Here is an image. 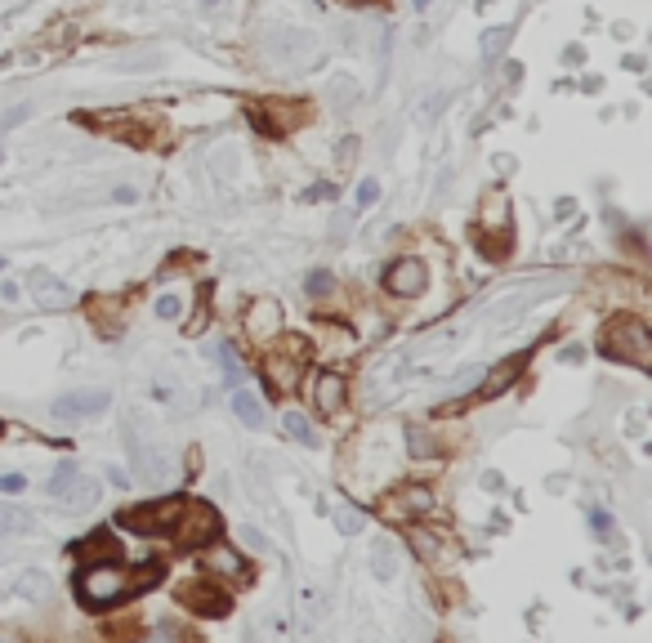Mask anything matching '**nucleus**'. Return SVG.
Wrapping results in <instances>:
<instances>
[{
    "mask_svg": "<svg viewBox=\"0 0 652 643\" xmlns=\"http://www.w3.org/2000/svg\"><path fill=\"white\" fill-rule=\"evenodd\" d=\"M157 581H161V563H143V568H130V572L121 563H94V568L76 572V599L94 612H108L139 599Z\"/></svg>",
    "mask_w": 652,
    "mask_h": 643,
    "instance_id": "f257e3e1",
    "label": "nucleus"
},
{
    "mask_svg": "<svg viewBox=\"0 0 652 643\" xmlns=\"http://www.w3.org/2000/svg\"><path fill=\"white\" fill-rule=\"evenodd\" d=\"M603 353H608V358L630 362V367H648V362H652L648 322H639V318H612L608 331H603Z\"/></svg>",
    "mask_w": 652,
    "mask_h": 643,
    "instance_id": "f03ea898",
    "label": "nucleus"
},
{
    "mask_svg": "<svg viewBox=\"0 0 652 643\" xmlns=\"http://www.w3.org/2000/svg\"><path fill=\"white\" fill-rule=\"evenodd\" d=\"M219 532H224V523H219L215 505L188 501V496H184V510H179L175 527H170V536H175L179 545H188V550H201V545L219 541Z\"/></svg>",
    "mask_w": 652,
    "mask_h": 643,
    "instance_id": "7ed1b4c3",
    "label": "nucleus"
},
{
    "mask_svg": "<svg viewBox=\"0 0 652 643\" xmlns=\"http://www.w3.org/2000/svg\"><path fill=\"white\" fill-rule=\"evenodd\" d=\"M179 510H184V496H166V501H152V505H143V510L121 514L117 527H126L134 536H170Z\"/></svg>",
    "mask_w": 652,
    "mask_h": 643,
    "instance_id": "20e7f679",
    "label": "nucleus"
},
{
    "mask_svg": "<svg viewBox=\"0 0 652 643\" xmlns=\"http://www.w3.org/2000/svg\"><path fill=\"white\" fill-rule=\"evenodd\" d=\"M304 367H309V344L304 340H286L282 349H273L264 358V376L273 380V389H291L304 376Z\"/></svg>",
    "mask_w": 652,
    "mask_h": 643,
    "instance_id": "39448f33",
    "label": "nucleus"
},
{
    "mask_svg": "<svg viewBox=\"0 0 652 643\" xmlns=\"http://www.w3.org/2000/svg\"><path fill=\"white\" fill-rule=\"evenodd\" d=\"M385 286H389L393 295H407V300H416V295L429 286V268H425V259H416V255L393 259V264L385 268Z\"/></svg>",
    "mask_w": 652,
    "mask_h": 643,
    "instance_id": "423d86ee",
    "label": "nucleus"
},
{
    "mask_svg": "<svg viewBox=\"0 0 652 643\" xmlns=\"http://www.w3.org/2000/svg\"><path fill=\"white\" fill-rule=\"evenodd\" d=\"M108 402H112L108 389H76V393L54 398V416L59 420H90V416H103Z\"/></svg>",
    "mask_w": 652,
    "mask_h": 643,
    "instance_id": "0eeeda50",
    "label": "nucleus"
},
{
    "mask_svg": "<svg viewBox=\"0 0 652 643\" xmlns=\"http://www.w3.org/2000/svg\"><path fill=\"white\" fill-rule=\"evenodd\" d=\"M179 603H188L197 617H228V612H233V599H228L219 585H210V581L179 585Z\"/></svg>",
    "mask_w": 652,
    "mask_h": 643,
    "instance_id": "6e6552de",
    "label": "nucleus"
},
{
    "mask_svg": "<svg viewBox=\"0 0 652 643\" xmlns=\"http://www.w3.org/2000/svg\"><path fill=\"white\" fill-rule=\"evenodd\" d=\"M201 568L215 572V577H228V581H246L251 572H246V559L233 550V545H224V536L210 545H201Z\"/></svg>",
    "mask_w": 652,
    "mask_h": 643,
    "instance_id": "1a4fd4ad",
    "label": "nucleus"
},
{
    "mask_svg": "<svg viewBox=\"0 0 652 643\" xmlns=\"http://www.w3.org/2000/svg\"><path fill=\"white\" fill-rule=\"evenodd\" d=\"M72 554L81 559V568H94V563H121V545L108 527H103V532H90L81 545H72Z\"/></svg>",
    "mask_w": 652,
    "mask_h": 643,
    "instance_id": "9d476101",
    "label": "nucleus"
},
{
    "mask_svg": "<svg viewBox=\"0 0 652 643\" xmlns=\"http://www.w3.org/2000/svg\"><path fill=\"white\" fill-rule=\"evenodd\" d=\"M344 376H335V371H322L318 380H313V407L322 411V416H340L344 411Z\"/></svg>",
    "mask_w": 652,
    "mask_h": 643,
    "instance_id": "9b49d317",
    "label": "nucleus"
},
{
    "mask_svg": "<svg viewBox=\"0 0 652 643\" xmlns=\"http://www.w3.org/2000/svg\"><path fill=\"white\" fill-rule=\"evenodd\" d=\"M251 335L255 340H273L277 331H282V309H277L273 300H260V304H251Z\"/></svg>",
    "mask_w": 652,
    "mask_h": 643,
    "instance_id": "f8f14e48",
    "label": "nucleus"
},
{
    "mask_svg": "<svg viewBox=\"0 0 652 643\" xmlns=\"http://www.w3.org/2000/svg\"><path fill=\"white\" fill-rule=\"evenodd\" d=\"M367 559H371V572H376V581H393V577H398V550H393V541H389V536H380V541H371Z\"/></svg>",
    "mask_w": 652,
    "mask_h": 643,
    "instance_id": "ddd939ff",
    "label": "nucleus"
},
{
    "mask_svg": "<svg viewBox=\"0 0 652 643\" xmlns=\"http://www.w3.org/2000/svg\"><path fill=\"white\" fill-rule=\"evenodd\" d=\"M519 371H523V353H519V358H505L501 367H496L492 376L478 385V393H483V398H496V393H501L505 385H514V380H519Z\"/></svg>",
    "mask_w": 652,
    "mask_h": 643,
    "instance_id": "4468645a",
    "label": "nucleus"
},
{
    "mask_svg": "<svg viewBox=\"0 0 652 643\" xmlns=\"http://www.w3.org/2000/svg\"><path fill=\"white\" fill-rule=\"evenodd\" d=\"M36 527V518L27 510H18L14 501H0V536H27Z\"/></svg>",
    "mask_w": 652,
    "mask_h": 643,
    "instance_id": "2eb2a0df",
    "label": "nucleus"
},
{
    "mask_svg": "<svg viewBox=\"0 0 652 643\" xmlns=\"http://www.w3.org/2000/svg\"><path fill=\"white\" fill-rule=\"evenodd\" d=\"M14 594H23V599H32V603H50V577L36 572V568H27L23 577L14 581Z\"/></svg>",
    "mask_w": 652,
    "mask_h": 643,
    "instance_id": "dca6fc26",
    "label": "nucleus"
},
{
    "mask_svg": "<svg viewBox=\"0 0 652 643\" xmlns=\"http://www.w3.org/2000/svg\"><path fill=\"white\" fill-rule=\"evenodd\" d=\"M233 411H237V420H242L246 429H260L264 425V407H260V398H255V393L237 389L233 393Z\"/></svg>",
    "mask_w": 652,
    "mask_h": 643,
    "instance_id": "f3484780",
    "label": "nucleus"
},
{
    "mask_svg": "<svg viewBox=\"0 0 652 643\" xmlns=\"http://www.w3.org/2000/svg\"><path fill=\"white\" fill-rule=\"evenodd\" d=\"M32 286H36V295H41V300H50V304H72V291H63V282H59V277H50L45 268H36V273H32Z\"/></svg>",
    "mask_w": 652,
    "mask_h": 643,
    "instance_id": "a211bd4d",
    "label": "nucleus"
},
{
    "mask_svg": "<svg viewBox=\"0 0 652 643\" xmlns=\"http://www.w3.org/2000/svg\"><path fill=\"white\" fill-rule=\"evenodd\" d=\"M282 429L295 438V443H304V447H318V434H313L309 416H300V411H286V416H282Z\"/></svg>",
    "mask_w": 652,
    "mask_h": 643,
    "instance_id": "6ab92c4d",
    "label": "nucleus"
},
{
    "mask_svg": "<svg viewBox=\"0 0 652 643\" xmlns=\"http://www.w3.org/2000/svg\"><path fill=\"white\" fill-rule=\"evenodd\" d=\"M67 505H76V510H90V505H99V483H90V478H76L72 487H67Z\"/></svg>",
    "mask_w": 652,
    "mask_h": 643,
    "instance_id": "aec40b11",
    "label": "nucleus"
},
{
    "mask_svg": "<svg viewBox=\"0 0 652 643\" xmlns=\"http://www.w3.org/2000/svg\"><path fill=\"white\" fill-rule=\"evenodd\" d=\"M331 514H335V527H340V536H358L362 527H367V518H362L358 510H353V505H331Z\"/></svg>",
    "mask_w": 652,
    "mask_h": 643,
    "instance_id": "412c9836",
    "label": "nucleus"
},
{
    "mask_svg": "<svg viewBox=\"0 0 652 643\" xmlns=\"http://www.w3.org/2000/svg\"><path fill=\"white\" fill-rule=\"evenodd\" d=\"M398 501H402V514H425L429 505H434V492H429V487H407Z\"/></svg>",
    "mask_w": 652,
    "mask_h": 643,
    "instance_id": "4be33fe9",
    "label": "nucleus"
},
{
    "mask_svg": "<svg viewBox=\"0 0 652 643\" xmlns=\"http://www.w3.org/2000/svg\"><path fill=\"white\" fill-rule=\"evenodd\" d=\"M76 478H81V469H76V465H59L50 478H45V496H63Z\"/></svg>",
    "mask_w": 652,
    "mask_h": 643,
    "instance_id": "5701e85b",
    "label": "nucleus"
},
{
    "mask_svg": "<svg viewBox=\"0 0 652 643\" xmlns=\"http://www.w3.org/2000/svg\"><path fill=\"white\" fill-rule=\"evenodd\" d=\"M331 286H335V277L326 273V268H313V273L304 277V291H309L313 300H322V295H331Z\"/></svg>",
    "mask_w": 652,
    "mask_h": 643,
    "instance_id": "b1692460",
    "label": "nucleus"
},
{
    "mask_svg": "<svg viewBox=\"0 0 652 643\" xmlns=\"http://www.w3.org/2000/svg\"><path fill=\"white\" fill-rule=\"evenodd\" d=\"M505 41H510V27H492V32L483 36V54H487V59H492V54H501Z\"/></svg>",
    "mask_w": 652,
    "mask_h": 643,
    "instance_id": "393cba45",
    "label": "nucleus"
},
{
    "mask_svg": "<svg viewBox=\"0 0 652 643\" xmlns=\"http://www.w3.org/2000/svg\"><path fill=\"white\" fill-rule=\"evenodd\" d=\"M179 313H184V300H179V295H161L157 300V318L161 322H175Z\"/></svg>",
    "mask_w": 652,
    "mask_h": 643,
    "instance_id": "a878e982",
    "label": "nucleus"
},
{
    "mask_svg": "<svg viewBox=\"0 0 652 643\" xmlns=\"http://www.w3.org/2000/svg\"><path fill=\"white\" fill-rule=\"evenodd\" d=\"M219 367H224V376L237 385V376H242V367H237V353H233V344H219Z\"/></svg>",
    "mask_w": 652,
    "mask_h": 643,
    "instance_id": "bb28decb",
    "label": "nucleus"
},
{
    "mask_svg": "<svg viewBox=\"0 0 652 643\" xmlns=\"http://www.w3.org/2000/svg\"><path fill=\"white\" fill-rule=\"evenodd\" d=\"M407 438H411V451H416V456H434V451H438V447L425 438V429H420V425H411Z\"/></svg>",
    "mask_w": 652,
    "mask_h": 643,
    "instance_id": "cd10ccee",
    "label": "nucleus"
},
{
    "mask_svg": "<svg viewBox=\"0 0 652 643\" xmlns=\"http://www.w3.org/2000/svg\"><path fill=\"white\" fill-rule=\"evenodd\" d=\"M27 478L23 474H0V496H23Z\"/></svg>",
    "mask_w": 652,
    "mask_h": 643,
    "instance_id": "c85d7f7f",
    "label": "nucleus"
},
{
    "mask_svg": "<svg viewBox=\"0 0 652 643\" xmlns=\"http://www.w3.org/2000/svg\"><path fill=\"white\" fill-rule=\"evenodd\" d=\"M376 201H380V184L376 179H362L358 184V206H376Z\"/></svg>",
    "mask_w": 652,
    "mask_h": 643,
    "instance_id": "c756f323",
    "label": "nucleus"
},
{
    "mask_svg": "<svg viewBox=\"0 0 652 643\" xmlns=\"http://www.w3.org/2000/svg\"><path fill=\"white\" fill-rule=\"evenodd\" d=\"M242 541L251 545V550H260V554L268 550V541H264V532H260V527H242Z\"/></svg>",
    "mask_w": 652,
    "mask_h": 643,
    "instance_id": "7c9ffc66",
    "label": "nucleus"
},
{
    "mask_svg": "<svg viewBox=\"0 0 652 643\" xmlns=\"http://www.w3.org/2000/svg\"><path fill=\"white\" fill-rule=\"evenodd\" d=\"M27 117H32V108H14V112H5V117H0V126H5V130H14V126H23Z\"/></svg>",
    "mask_w": 652,
    "mask_h": 643,
    "instance_id": "2f4dec72",
    "label": "nucleus"
},
{
    "mask_svg": "<svg viewBox=\"0 0 652 643\" xmlns=\"http://www.w3.org/2000/svg\"><path fill=\"white\" fill-rule=\"evenodd\" d=\"M630 438H644V416H639V411H630V429H626Z\"/></svg>",
    "mask_w": 652,
    "mask_h": 643,
    "instance_id": "473e14b6",
    "label": "nucleus"
},
{
    "mask_svg": "<svg viewBox=\"0 0 652 643\" xmlns=\"http://www.w3.org/2000/svg\"><path fill=\"white\" fill-rule=\"evenodd\" d=\"M505 76H510V85H519V81H523V63L510 59V63H505Z\"/></svg>",
    "mask_w": 652,
    "mask_h": 643,
    "instance_id": "72a5a7b5",
    "label": "nucleus"
},
{
    "mask_svg": "<svg viewBox=\"0 0 652 643\" xmlns=\"http://www.w3.org/2000/svg\"><path fill=\"white\" fill-rule=\"evenodd\" d=\"M590 523H594V527H599V532H608V527H612V518H608V514H603V510H590Z\"/></svg>",
    "mask_w": 652,
    "mask_h": 643,
    "instance_id": "f704fd0d",
    "label": "nucleus"
},
{
    "mask_svg": "<svg viewBox=\"0 0 652 643\" xmlns=\"http://www.w3.org/2000/svg\"><path fill=\"white\" fill-rule=\"evenodd\" d=\"M586 358V349H581V344H568V349H563V362H581Z\"/></svg>",
    "mask_w": 652,
    "mask_h": 643,
    "instance_id": "c9c22d12",
    "label": "nucleus"
},
{
    "mask_svg": "<svg viewBox=\"0 0 652 643\" xmlns=\"http://www.w3.org/2000/svg\"><path fill=\"white\" fill-rule=\"evenodd\" d=\"M175 639H179V635H175V630H170V626H161V630H157V635H152L148 643H175Z\"/></svg>",
    "mask_w": 652,
    "mask_h": 643,
    "instance_id": "e433bc0d",
    "label": "nucleus"
},
{
    "mask_svg": "<svg viewBox=\"0 0 652 643\" xmlns=\"http://www.w3.org/2000/svg\"><path fill=\"white\" fill-rule=\"evenodd\" d=\"M108 478H112V483H117V487H130V474H126V469H117V465L108 469Z\"/></svg>",
    "mask_w": 652,
    "mask_h": 643,
    "instance_id": "4c0bfd02",
    "label": "nucleus"
},
{
    "mask_svg": "<svg viewBox=\"0 0 652 643\" xmlns=\"http://www.w3.org/2000/svg\"><path fill=\"white\" fill-rule=\"evenodd\" d=\"M411 5H416V9H429V5H434V0H411Z\"/></svg>",
    "mask_w": 652,
    "mask_h": 643,
    "instance_id": "58836bf2",
    "label": "nucleus"
},
{
    "mask_svg": "<svg viewBox=\"0 0 652 643\" xmlns=\"http://www.w3.org/2000/svg\"><path fill=\"white\" fill-rule=\"evenodd\" d=\"M0 643H18V639L14 635H0Z\"/></svg>",
    "mask_w": 652,
    "mask_h": 643,
    "instance_id": "ea45409f",
    "label": "nucleus"
},
{
    "mask_svg": "<svg viewBox=\"0 0 652 643\" xmlns=\"http://www.w3.org/2000/svg\"><path fill=\"white\" fill-rule=\"evenodd\" d=\"M0 161H5V148H0Z\"/></svg>",
    "mask_w": 652,
    "mask_h": 643,
    "instance_id": "a19ab883",
    "label": "nucleus"
},
{
    "mask_svg": "<svg viewBox=\"0 0 652 643\" xmlns=\"http://www.w3.org/2000/svg\"><path fill=\"white\" fill-rule=\"evenodd\" d=\"M0 268H5V259H0Z\"/></svg>",
    "mask_w": 652,
    "mask_h": 643,
    "instance_id": "79ce46f5",
    "label": "nucleus"
}]
</instances>
